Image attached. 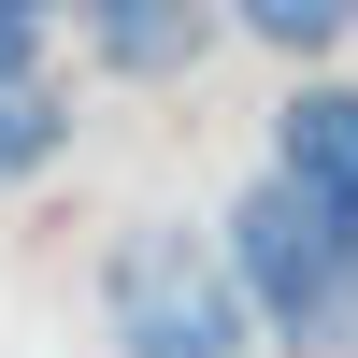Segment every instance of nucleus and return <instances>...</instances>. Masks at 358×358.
<instances>
[{
	"mask_svg": "<svg viewBox=\"0 0 358 358\" xmlns=\"http://www.w3.org/2000/svg\"><path fill=\"white\" fill-rule=\"evenodd\" d=\"M101 330L115 358H244V287L201 229H129L101 258Z\"/></svg>",
	"mask_w": 358,
	"mask_h": 358,
	"instance_id": "nucleus-2",
	"label": "nucleus"
},
{
	"mask_svg": "<svg viewBox=\"0 0 358 358\" xmlns=\"http://www.w3.org/2000/svg\"><path fill=\"white\" fill-rule=\"evenodd\" d=\"M57 143H72V115H57V101H43V86H29V72H15V86H0V187H29V172H43V158H57Z\"/></svg>",
	"mask_w": 358,
	"mask_h": 358,
	"instance_id": "nucleus-5",
	"label": "nucleus"
},
{
	"mask_svg": "<svg viewBox=\"0 0 358 358\" xmlns=\"http://www.w3.org/2000/svg\"><path fill=\"white\" fill-rule=\"evenodd\" d=\"M229 15H244L258 43H287V57H315V43H344V29H358V0H229Z\"/></svg>",
	"mask_w": 358,
	"mask_h": 358,
	"instance_id": "nucleus-6",
	"label": "nucleus"
},
{
	"mask_svg": "<svg viewBox=\"0 0 358 358\" xmlns=\"http://www.w3.org/2000/svg\"><path fill=\"white\" fill-rule=\"evenodd\" d=\"M86 29H101V57H115V72H143V86L201 57V0H86Z\"/></svg>",
	"mask_w": 358,
	"mask_h": 358,
	"instance_id": "nucleus-4",
	"label": "nucleus"
},
{
	"mask_svg": "<svg viewBox=\"0 0 358 358\" xmlns=\"http://www.w3.org/2000/svg\"><path fill=\"white\" fill-rule=\"evenodd\" d=\"M43 15H57V0H0V86H15L29 57H43Z\"/></svg>",
	"mask_w": 358,
	"mask_h": 358,
	"instance_id": "nucleus-7",
	"label": "nucleus"
},
{
	"mask_svg": "<svg viewBox=\"0 0 358 358\" xmlns=\"http://www.w3.org/2000/svg\"><path fill=\"white\" fill-rule=\"evenodd\" d=\"M273 172L358 244V86H301V101L273 115Z\"/></svg>",
	"mask_w": 358,
	"mask_h": 358,
	"instance_id": "nucleus-3",
	"label": "nucleus"
},
{
	"mask_svg": "<svg viewBox=\"0 0 358 358\" xmlns=\"http://www.w3.org/2000/svg\"><path fill=\"white\" fill-rule=\"evenodd\" d=\"M229 287H244V301L273 315L301 358H330V344H344V301H358V244L273 172V187L229 201Z\"/></svg>",
	"mask_w": 358,
	"mask_h": 358,
	"instance_id": "nucleus-1",
	"label": "nucleus"
}]
</instances>
